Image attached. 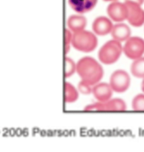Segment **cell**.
Segmentation results:
<instances>
[{"mask_svg": "<svg viewBox=\"0 0 144 152\" xmlns=\"http://www.w3.org/2000/svg\"><path fill=\"white\" fill-rule=\"evenodd\" d=\"M125 2H132V3H136V4L142 5L144 3V0H125Z\"/></svg>", "mask_w": 144, "mask_h": 152, "instance_id": "cell-21", "label": "cell"}, {"mask_svg": "<svg viewBox=\"0 0 144 152\" xmlns=\"http://www.w3.org/2000/svg\"><path fill=\"white\" fill-rule=\"evenodd\" d=\"M72 45L82 52L94 51L98 45V39L95 33L88 30H81L73 33Z\"/></svg>", "mask_w": 144, "mask_h": 152, "instance_id": "cell-2", "label": "cell"}, {"mask_svg": "<svg viewBox=\"0 0 144 152\" xmlns=\"http://www.w3.org/2000/svg\"><path fill=\"white\" fill-rule=\"evenodd\" d=\"M107 14L109 19L115 22H123L127 18V7L126 3L118 1L111 2L107 7Z\"/></svg>", "mask_w": 144, "mask_h": 152, "instance_id": "cell-7", "label": "cell"}, {"mask_svg": "<svg viewBox=\"0 0 144 152\" xmlns=\"http://www.w3.org/2000/svg\"><path fill=\"white\" fill-rule=\"evenodd\" d=\"M79 98V90L73 84L66 82L64 84V101L66 103H73Z\"/></svg>", "mask_w": 144, "mask_h": 152, "instance_id": "cell-14", "label": "cell"}, {"mask_svg": "<svg viewBox=\"0 0 144 152\" xmlns=\"http://www.w3.org/2000/svg\"><path fill=\"white\" fill-rule=\"evenodd\" d=\"M113 39L118 40L120 42L126 41L129 39L132 34V31L128 25L122 22H119L113 25L112 30L110 32Z\"/></svg>", "mask_w": 144, "mask_h": 152, "instance_id": "cell-11", "label": "cell"}, {"mask_svg": "<svg viewBox=\"0 0 144 152\" xmlns=\"http://www.w3.org/2000/svg\"><path fill=\"white\" fill-rule=\"evenodd\" d=\"M76 72V63L73 59L66 56L65 57V77L68 78L72 77Z\"/></svg>", "mask_w": 144, "mask_h": 152, "instance_id": "cell-17", "label": "cell"}, {"mask_svg": "<svg viewBox=\"0 0 144 152\" xmlns=\"http://www.w3.org/2000/svg\"><path fill=\"white\" fill-rule=\"evenodd\" d=\"M71 9L78 14L88 13L95 8L98 0H68Z\"/></svg>", "mask_w": 144, "mask_h": 152, "instance_id": "cell-10", "label": "cell"}, {"mask_svg": "<svg viewBox=\"0 0 144 152\" xmlns=\"http://www.w3.org/2000/svg\"><path fill=\"white\" fill-rule=\"evenodd\" d=\"M131 72L137 78H144V57L133 60L131 66Z\"/></svg>", "mask_w": 144, "mask_h": 152, "instance_id": "cell-15", "label": "cell"}, {"mask_svg": "<svg viewBox=\"0 0 144 152\" xmlns=\"http://www.w3.org/2000/svg\"><path fill=\"white\" fill-rule=\"evenodd\" d=\"M76 72L81 80L94 86L99 83L104 76V70L100 64L91 56H84L76 64Z\"/></svg>", "mask_w": 144, "mask_h": 152, "instance_id": "cell-1", "label": "cell"}, {"mask_svg": "<svg viewBox=\"0 0 144 152\" xmlns=\"http://www.w3.org/2000/svg\"><path fill=\"white\" fill-rule=\"evenodd\" d=\"M127 7V18L130 25L134 27H140L144 25V10L141 5L132 2H125Z\"/></svg>", "mask_w": 144, "mask_h": 152, "instance_id": "cell-6", "label": "cell"}, {"mask_svg": "<svg viewBox=\"0 0 144 152\" xmlns=\"http://www.w3.org/2000/svg\"><path fill=\"white\" fill-rule=\"evenodd\" d=\"M92 88H93V86H91L90 84L83 81V80H81L79 85H78V90L81 93L86 94V95L92 93Z\"/></svg>", "mask_w": 144, "mask_h": 152, "instance_id": "cell-19", "label": "cell"}, {"mask_svg": "<svg viewBox=\"0 0 144 152\" xmlns=\"http://www.w3.org/2000/svg\"><path fill=\"white\" fill-rule=\"evenodd\" d=\"M113 92L114 91L112 90L109 83H98L94 85L92 88L94 97L97 99V101L103 103L107 102L111 98Z\"/></svg>", "mask_w": 144, "mask_h": 152, "instance_id": "cell-9", "label": "cell"}, {"mask_svg": "<svg viewBox=\"0 0 144 152\" xmlns=\"http://www.w3.org/2000/svg\"><path fill=\"white\" fill-rule=\"evenodd\" d=\"M84 111H85V112H93V111L102 112V111H106V109H105V104L103 102H99L98 101L97 103L87 105L84 108Z\"/></svg>", "mask_w": 144, "mask_h": 152, "instance_id": "cell-18", "label": "cell"}, {"mask_svg": "<svg viewBox=\"0 0 144 152\" xmlns=\"http://www.w3.org/2000/svg\"><path fill=\"white\" fill-rule=\"evenodd\" d=\"M113 25H114L112 23V20L109 18L105 16H99L94 20L92 29L96 35L104 36L111 32Z\"/></svg>", "mask_w": 144, "mask_h": 152, "instance_id": "cell-8", "label": "cell"}, {"mask_svg": "<svg viewBox=\"0 0 144 152\" xmlns=\"http://www.w3.org/2000/svg\"><path fill=\"white\" fill-rule=\"evenodd\" d=\"M67 25H68V28L73 33H74L84 30L87 25V20L83 15H71L67 20Z\"/></svg>", "mask_w": 144, "mask_h": 152, "instance_id": "cell-12", "label": "cell"}, {"mask_svg": "<svg viewBox=\"0 0 144 152\" xmlns=\"http://www.w3.org/2000/svg\"><path fill=\"white\" fill-rule=\"evenodd\" d=\"M109 85L115 93H125L131 85L129 74L121 69L115 71L109 77Z\"/></svg>", "mask_w": 144, "mask_h": 152, "instance_id": "cell-5", "label": "cell"}, {"mask_svg": "<svg viewBox=\"0 0 144 152\" xmlns=\"http://www.w3.org/2000/svg\"><path fill=\"white\" fill-rule=\"evenodd\" d=\"M132 108L137 112H144V93L137 94L132 99Z\"/></svg>", "mask_w": 144, "mask_h": 152, "instance_id": "cell-16", "label": "cell"}, {"mask_svg": "<svg viewBox=\"0 0 144 152\" xmlns=\"http://www.w3.org/2000/svg\"><path fill=\"white\" fill-rule=\"evenodd\" d=\"M73 32L69 29L65 30V54H68L70 50V45L72 44Z\"/></svg>", "mask_w": 144, "mask_h": 152, "instance_id": "cell-20", "label": "cell"}, {"mask_svg": "<svg viewBox=\"0 0 144 152\" xmlns=\"http://www.w3.org/2000/svg\"><path fill=\"white\" fill-rule=\"evenodd\" d=\"M123 52L127 58L136 60L144 54V39L138 36H131L126 40Z\"/></svg>", "mask_w": 144, "mask_h": 152, "instance_id": "cell-4", "label": "cell"}, {"mask_svg": "<svg viewBox=\"0 0 144 152\" xmlns=\"http://www.w3.org/2000/svg\"><path fill=\"white\" fill-rule=\"evenodd\" d=\"M105 2H114V1H118V0H104Z\"/></svg>", "mask_w": 144, "mask_h": 152, "instance_id": "cell-23", "label": "cell"}, {"mask_svg": "<svg viewBox=\"0 0 144 152\" xmlns=\"http://www.w3.org/2000/svg\"><path fill=\"white\" fill-rule=\"evenodd\" d=\"M142 90L144 93V78H143V83H142Z\"/></svg>", "mask_w": 144, "mask_h": 152, "instance_id": "cell-22", "label": "cell"}, {"mask_svg": "<svg viewBox=\"0 0 144 152\" xmlns=\"http://www.w3.org/2000/svg\"><path fill=\"white\" fill-rule=\"evenodd\" d=\"M106 111L110 112H124L126 110V103L121 98H110L104 103Z\"/></svg>", "mask_w": 144, "mask_h": 152, "instance_id": "cell-13", "label": "cell"}, {"mask_svg": "<svg viewBox=\"0 0 144 152\" xmlns=\"http://www.w3.org/2000/svg\"><path fill=\"white\" fill-rule=\"evenodd\" d=\"M123 51L121 43L116 39L108 40L99 49L98 56L99 60L104 65H111L115 63Z\"/></svg>", "mask_w": 144, "mask_h": 152, "instance_id": "cell-3", "label": "cell"}]
</instances>
